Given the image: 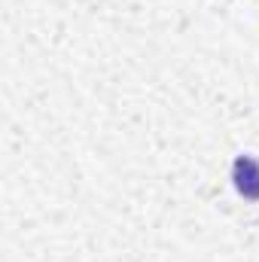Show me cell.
I'll return each mask as SVG.
<instances>
[{"label": "cell", "mask_w": 259, "mask_h": 262, "mask_svg": "<svg viewBox=\"0 0 259 262\" xmlns=\"http://www.w3.org/2000/svg\"><path fill=\"white\" fill-rule=\"evenodd\" d=\"M232 180H235V189L244 198L256 201L259 198V165L256 159L250 156H238L235 165H232Z\"/></svg>", "instance_id": "6da1fadb"}]
</instances>
